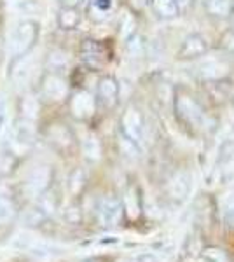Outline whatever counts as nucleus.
I'll return each mask as SVG.
<instances>
[{
    "label": "nucleus",
    "instance_id": "obj_13",
    "mask_svg": "<svg viewBox=\"0 0 234 262\" xmlns=\"http://www.w3.org/2000/svg\"><path fill=\"white\" fill-rule=\"evenodd\" d=\"M154 14L159 19H173L180 14V9L175 4V0H148Z\"/></svg>",
    "mask_w": 234,
    "mask_h": 262
},
{
    "label": "nucleus",
    "instance_id": "obj_11",
    "mask_svg": "<svg viewBox=\"0 0 234 262\" xmlns=\"http://www.w3.org/2000/svg\"><path fill=\"white\" fill-rule=\"evenodd\" d=\"M190 173L189 171H178L175 177H173L172 184H169V194L175 200H185L187 194L190 192Z\"/></svg>",
    "mask_w": 234,
    "mask_h": 262
},
{
    "label": "nucleus",
    "instance_id": "obj_27",
    "mask_svg": "<svg viewBox=\"0 0 234 262\" xmlns=\"http://www.w3.org/2000/svg\"><path fill=\"white\" fill-rule=\"evenodd\" d=\"M51 63H53V65H56V69H58V67L67 65V54L61 53V51H56V53L51 54Z\"/></svg>",
    "mask_w": 234,
    "mask_h": 262
},
{
    "label": "nucleus",
    "instance_id": "obj_17",
    "mask_svg": "<svg viewBox=\"0 0 234 262\" xmlns=\"http://www.w3.org/2000/svg\"><path fill=\"white\" fill-rule=\"evenodd\" d=\"M126 42V53L130 58H133V60H140V58L145 56V49H147V40L143 35H140V33H133L131 37H127L124 40Z\"/></svg>",
    "mask_w": 234,
    "mask_h": 262
},
{
    "label": "nucleus",
    "instance_id": "obj_22",
    "mask_svg": "<svg viewBox=\"0 0 234 262\" xmlns=\"http://www.w3.org/2000/svg\"><path fill=\"white\" fill-rule=\"evenodd\" d=\"M126 208H127V215L131 219H137L140 213V201L137 196V191L135 189H130L126 194Z\"/></svg>",
    "mask_w": 234,
    "mask_h": 262
},
{
    "label": "nucleus",
    "instance_id": "obj_10",
    "mask_svg": "<svg viewBox=\"0 0 234 262\" xmlns=\"http://www.w3.org/2000/svg\"><path fill=\"white\" fill-rule=\"evenodd\" d=\"M98 217L103 226H114L117 224L119 217H121V203L114 198H105L100 203V208H98Z\"/></svg>",
    "mask_w": 234,
    "mask_h": 262
},
{
    "label": "nucleus",
    "instance_id": "obj_16",
    "mask_svg": "<svg viewBox=\"0 0 234 262\" xmlns=\"http://www.w3.org/2000/svg\"><path fill=\"white\" fill-rule=\"evenodd\" d=\"M80 23V14L75 7H61L58 12V27L61 30H75Z\"/></svg>",
    "mask_w": 234,
    "mask_h": 262
},
{
    "label": "nucleus",
    "instance_id": "obj_15",
    "mask_svg": "<svg viewBox=\"0 0 234 262\" xmlns=\"http://www.w3.org/2000/svg\"><path fill=\"white\" fill-rule=\"evenodd\" d=\"M114 7V0H89L88 16L93 21H105Z\"/></svg>",
    "mask_w": 234,
    "mask_h": 262
},
{
    "label": "nucleus",
    "instance_id": "obj_29",
    "mask_svg": "<svg viewBox=\"0 0 234 262\" xmlns=\"http://www.w3.org/2000/svg\"><path fill=\"white\" fill-rule=\"evenodd\" d=\"M193 2H194V0H175V4L178 6V9H180V12L184 11V9H187V7L193 6Z\"/></svg>",
    "mask_w": 234,
    "mask_h": 262
},
{
    "label": "nucleus",
    "instance_id": "obj_3",
    "mask_svg": "<svg viewBox=\"0 0 234 262\" xmlns=\"http://www.w3.org/2000/svg\"><path fill=\"white\" fill-rule=\"evenodd\" d=\"M231 65L224 58H206L196 65V75L203 82H217L227 79Z\"/></svg>",
    "mask_w": 234,
    "mask_h": 262
},
{
    "label": "nucleus",
    "instance_id": "obj_21",
    "mask_svg": "<svg viewBox=\"0 0 234 262\" xmlns=\"http://www.w3.org/2000/svg\"><path fill=\"white\" fill-rule=\"evenodd\" d=\"M219 48L227 56H234V28H227L219 39Z\"/></svg>",
    "mask_w": 234,
    "mask_h": 262
},
{
    "label": "nucleus",
    "instance_id": "obj_5",
    "mask_svg": "<svg viewBox=\"0 0 234 262\" xmlns=\"http://www.w3.org/2000/svg\"><path fill=\"white\" fill-rule=\"evenodd\" d=\"M121 131L126 138L140 143L143 138V116L135 105H130L121 117Z\"/></svg>",
    "mask_w": 234,
    "mask_h": 262
},
{
    "label": "nucleus",
    "instance_id": "obj_28",
    "mask_svg": "<svg viewBox=\"0 0 234 262\" xmlns=\"http://www.w3.org/2000/svg\"><path fill=\"white\" fill-rule=\"evenodd\" d=\"M206 257H210L214 262H225V255L224 252L217 250V248H208L206 250Z\"/></svg>",
    "mask_w": 234,
    "mask_h": 262
},
{
    "label": "nucleus",
    "instance_id": "obj_12",
    "mask_svg": "<svg viewBox=\"0 0 234 262\" xmlns=\"http://www.w3.org/2000/svg\"><path fill=\"white\" fill-rule=\"evenodd\" d=\"M49 180H51L49 168H46V166L35 168L27 182V191H30L32 194H40L46 187H48Z\"/></svg>",
    "mask_w": 234,
    "mask_h": 262
},
{
    "label": "nucleus",
    "instance_id": "obj_4",
    "mask_svg": "<svg viewBox=\"0 0 234 262\" xmlns=\"http://www.w3.org/2000/svg\"><path fill=\"white\" fill-rule=\"evenodd\" d=\"M210 51V44L206 39L199 33H189L184 40H182L180 48L177 51V58L182 61H193L199 60Z\"/></svg>",
    "mask_w": 234,
    "mask_h": 262
},
{
    "label": "nucleus",
    "instance_id": "obj_32",
    "mask_svg": "<svg viewBox=\"0 0 234 262\" xmlns=\"http://www.w3.org/2000/svg\"><path fill=\"white\" fill-rule=\"evenodd\" d=\"M91 262H96V260H91Z\"/></svg>",
    "mask_w": 234,
    "mask_h": 262
},
{
    "label": "nucleus",
    "instance_id": "obj_26",
    "mask_svg": "<svg viewBox=\"0 0 234 262\" xmlns=\"http://www.w3.org/2000/svg\"><path fill=\"white\" fill-rule=\"evenodd\" d=\"M12 213H14V206L7 198H0V222L11 221Z\"/></svg>",
    "mask_w": 234,
    "mask_h": 262
},
{
    "label": "nucleus",
    "instance_id": "obj_25",
    "mask_svg": "<svg viewBox=\"0 0 234 262\" xmlns=\"http://www.w3.org/2000/svg\"><path fill=\"white\" fill-rule=\"evenodd\" d=\"M19 9L25 14H39V12L44 11V6H42L39 0H21Z\"/></svg>",
    "mask_w": 234,
    "mask_h": 262
},
{
    "label": "nucleus",
    "instance_id": "obj_19",
    "mask_svg": "<svg viewBox=\"0 0 234 262\" xmlns=\"http://www.w3.org/2000/svg\"><path fill=\"white\" fill-rule=\"evenodd\" d=\"M82 150H84V156L89 159H98L100 158V142H98V138L95 137V135H88L86 138L82 140Z\"/></svg>",
    "mask_w": 234,
    "mask_h": 262
},
{
    "label": "nucleus",
    "instance_id": "obj_30",
    "mask_svg": "<svg viewBox=\"0 0 234 262\" xmlns=\"http://www.w3.org/2000/svg\"><path fill=\"white\" fill-rule=\"evenodd\" d=\"M63 7H75L77 9V6L82 4V0H61Z\"/></svg>",
    "mask_w": 234,
    "mask_h": 262
},
{
    "label": "nucleus",
    "instance_id": "obj_31",
    "mask_svg": "<svg viewBox=\"0 0 234 262\" xmlns=\"http://www.w3.org/2000/svg\"><path fill=\"white\" fill-rule=\"evenodd\" d=\"M131 6L135 7V9H143V7L148 4V0H130Z\"/></svg>",
    "mask_w": 234,
    "mask_h": 262
},
{
    "label": "nucleus",
    "instance_id": "obj_8",
    "mask_svg": "<svg viewBox=\"0 0 234 262\" xmlns=\"http://www.w3.org/2000/svg\"><path fill=\"white\" fill-rule=\"evenodd\" d=\"M80 54H82V60L86 61V65L91 69H101L109 61L107 48L98 40H84L80 46Z\"/></svg>",
    "mask_w": 234,
    "mask_h": 262
},
{
    "label": "nucleus",
    "instance_id": "obj_18",
    "mask_svg": "<svg viewBox=\"0 0 234 262\" xmlns=\"http://www.w3.org/2000/svg\"><path fill=\"white\" fill-rule=\"evenodd\" d=\"M119 32H121L122 39H127L133 33H137V18H135L131 12H124L121 16V21H119Z\"/></svg>",
    "mask_w": 234,
    "mask_h": 262
},
{
    "label": "nucleus",
    "instance_id": "obj_6",
    "mask_svg": "<svg viewBox=\"0 0 234 262\" xmlns=\"http://www.w3.org/2000/svg\"><path fill=\"white\" fill-rule=\"evenodd\" d=\"M42 95L51 101H61L69 96V82L56 72H49L42 79Z\"/></svg>",
    "mask_w": 234,
    "mask_h": 262
},
{
    "label": "nucleus",
    "instance_id": "obj_23",
    "mask_svg": "<svg viewBox=\"0 0 234 262\" xmlns=\"http://www.w3.org/2000/svg\"><path fill=\"white\" fill-rule=\"evenodd\" d=\"M51 138H53L54 142L61 143V145H69V143H70L69 129H67L65 126H61V124L53 126V129H51Z\"/></svg>",
    "mask_w": 234,
    "mask_h": 262
},
{
    "label": "nucleus",
    "instance_id": "obj_2",
    "mask_svg": "<svg viewBox=\"0 0 234 262\" xmlns=\"http://www.w3.org/2000/svg\"><path fill=\"white\" fill-rule=\"evenodd\" d=\"M39 37V25L32 19L21 21L11 33V53L12 56H23L35 46Z\"/></svg>",
    "mask_w": 234,
    "mask_h": 262
},
{
    "label": "nucleus",
    "instance_id": "obj_7",
    "mask_svg": "<svg viewBox=\"0 0 234 262\" xmlns=\"http://www.w3.org/2000/svg\"><path fill=\"white\" fill-rule=\"evenodd\" d=\"M70 111L74 114V117H77L80 121L89 119L96 111V98L86 90L75 91L70 98Z\"/></svg>",
    "mask_w": 234,
    "mask_h": 262
},
{
    "label": "nucleus",
    "instance_id": "obj_20",
    "mask_svg": "<svg viewBox=\"0 0 234 262\" xmlns=\"http://www.w3.org/2000/svg\"><path fill=\"white\" fill-rule=\"evenodd\" d=\"M21 112H23L25 119H35L37 114H39V100L33 98V96H27L21 101Z\"/></svg>",
    "mask_w": 234,
    "mask_h": 262
},
{
    "label": "nucleus",
    "instance_id": "obj_1",
    "mask_svg": "<svg viewBox=\"0 0 234 262\" xmlns=\"http://www.w3.org/2000/svg\"><path fill=\"white\" fill-rule=\"evenodd\" d=\"M173 111L178 121L190 128H203L206 124V116L198 100L184 88H175L173 91Z\"/></svg>",
    "mask_w": 234,
    "mask_h": 262
},
{
    "label": "nucleus",
    "instance_id": "obj_24",
    "mask_svg": "<svg viewBox=\"0 0 234 262\" xmlns=\"http://www.w3.org/2000/svg\"><path fill=\"white\" fill-rule=\"evenodd\" d=\"M119 147H121V150L124 156H130V158H137L138 156V143H135L133 140H130V138H126L124 135H122L121 140H119Z\"/></svg>",
    "mask_w": 234,
    "mask_h": 262
},
{
    "label": "nucleus",
    "instance_id": "obj_14",
    "mask_svg": "<svg viewBox=\"0 0 234 262\" xmlns=\"http://www.w3.org/2000/svg\"><path fill=\"white\" fill-rule=\"evenodd\" d=\"M232 0H205V9L210 16L225 19L232 16Z\"/></svg>",
    "mask_w": 234,
    "mask_h": 262
},
{
    "label": "nucleus",
    "instance_id": "obj_9",
    "mask_svg": "<svg viewBox=\"0 0 234 262\" xmlns=\"http://www.w3.org/2000/svg\"><path fill=\"white\" fill-rule=\"evenodd\" d=\"M98 101L105 107H114L117 103L119 98V82L116 81V77L112 75H103V77L98 81Z\"/></svg>",
    "mask_w": 234,
    "mask_h": 262
}]
</instances>
